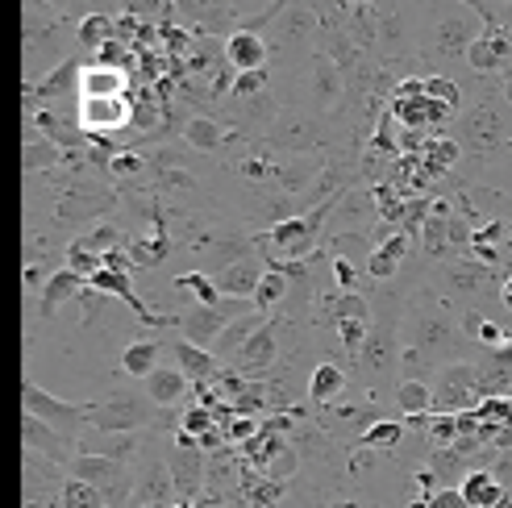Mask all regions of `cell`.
Segmentation results:
<instances>
[{"instance_id":"14","label":"cell","mask_w":512,"mask_h":508,"mask_svg":"<svg viewBox=\"0 0 512 508\" xmlns=\"http://www.w3.org/2000/svg\"><path fill=\"white\" fill-rule=\"evenodd\" d=\"M263 271H267V259H263V254H246V259H238V263H229V267L213 271L209 279H213V288H217V296H234V300H250V296H254V288H259V279H263Z\"/></svg>"},{"instance_id":"10","label":"cell","mask_w":512,"mask_h":508,"mask_svg":"<svg viewBox=\"0 0 512 508\" xmlns=\"http://www.w3.org/2000/svg\"><path fill=\"white\" fill-rule=\"evenodd\" d=\"M429 34H433V55L438 59H454V55L463 59L467 46L483 34V25L471 5H446V9H438V21H433Z\"/></svg>"},{"instance_id":"53","label":"cell","mask_w":512,"mask_h":508,"mask_svg":"<svg viewBox=\"0 0 512 508\" xmlns=\"http://www.w3.org/2000/svg\"><path fill=\"white\" fill-rule=\"evenodd\" d=\"M117 171H138V159H117Z\"/></svg>"},{"instance_id":"39","label":"cell","mask_w":512,"mask_h":508,"mask_svg":"<svg viewBox=\"0 0 512 508\" xmlns=\"http://www.w3.org/2000/svg\"><path fill=\"white\" fill-rule=\"evenodd\" d=\"M267 84H271V67L263 71H238L234 75V100H254V96H267Z\"/></svg>"},{"instance_id":"16","label":"cell","mask_w":512,"mask_h":508,"mask_svg":"<svg viewBox=\"0 0 512 508\" xmlns=\"http://www.w3.org/2000/svg\"><path fill=\"white\" fill-rule=\"evenodd\" d=\"M125 71L117 63H88L75 71V92L80 100H113V96H125Z\"/></svg>"},{"instance_id":"40","label":"cell","mask_w":512,"mask_h":508,"mask_svg":"<svg viewBox=\"0 0 512 508\" xmlns=\"http://www.w3.org/2000/svg\"><path fill=\"white\" fill-rule=\"evenodd\" d=\"M175 292H196L200 304H221V296H217V288H213L209 271H188V275H179V279H175Z\"/></svg>"},{"instance_id":"38","label":"cell","mask_w":512,"mask_h":508,"mask_svg":"<svg viewBox=\"0 0 512 508\" xmlns=\"http://www.w3.org/2000/svg\"><path fill=\"white\" fill-rule=\"evenodd\" d=\"M213 409H204V404H188V409H184V417H179V429H175V434H188V438H204V434H213Z\"/></svg>"},{"instance_id":"42","label":"cell","mask_w":512,"mask_h":508,"mask_svg":"<svg viewBox=\"0 0 512 508\" xmlns=\"http://www.w3.org/2000/svg\"><path fill=\"white\" fill-rule=\"evenodd\" d=\"M458 155H463V150H458L454 138H429V142H425V159H429V171H433V175L446 171Z\"/></svg>"},{"instance_id":"13","label":"cell","mask_w":512,"mask_h":508,"mask_svg":"<svg viewBox=\"0 0 512 508\" xmlns=\"http://www.w3.org/2000/svg\"><path fill=\"white\" fill-rule=\"evenodd\" d=\"M150 417H155V404H150L146 396H138V392H121L109 404L92 409V421L100 429H109V434H121V429H142V425H150Z\"/></svg>"},{"instance_id":"9","label":"cell","mask_w":512,"mask_h":508,"mask_svg":"<svg viewBox=\"0 0 512 508\" xmlns=\"http://www.w3.org/2000/svg\"><path fill=\"white\" fill-rule=\"evenodd\" d=\"M204 463H209V454L200 450L196 438L188 434H175L171 450H167V471H171V488H175V504H200L204 496Z\"/></svg>"},{"instance_id":"2","label":"cell","mask_w":512,"mask_h":508,"mask_svg":"<svg viewBox=\"0 0 512 508\" xmlns=\"http://www.w3.org/2000/svg\"><path fill=\"white\" fill-rule=\"evenodd\" d=\"M400 317H404V292L396 288H379L371 300V325H367V342L358 350V384L379 400L396 384V363H400Z\"/></svg>"},{"instance_id":"52","label":"cell","mask_w":512,"mask_h":508,"mask_svg":"<svg viewBox=\"0 0 512 508\" xmlns=\"http://www.w3.org/2000/svg\"><path fill=\"white\" fill-rule=\"evenodd\" d=\"M500 221L508 225V234H512V200H508V205H504V213H500ZM508 246H512V238H508Z\"/></svg>"},{"instance_id":"51","label":"cell","mask_w":512,"mask_h":508,"mask_svg":"<svg viewBox=\"0 0 512 508\" xmlns=\"http://www.w3.org/2000/svg\"><path fill=\"white\" fill-rule=\"evenodd\" d=\"M325 508H363V504H358V500H350V496H338V500H329Z\"/></svg>"},{"instance_id":"6","label":"cell","mask_w":512,"mask_h":508,"mask_svg":"<svg viewBox=\"0 0 512 508\" xmlns=\"http://www.w3.org/2000/svg\"><path fill=\"white\" fill-rule=\"evenodd\" d=\"M429 388H433V413H446V417H467L483 404L479 367L471 359L438 367L433 379H429Z\"/></svg>"},{"instance_id":"20","label":"cell","mask_w":512,"mask_h":508,"mask_svg":"<svg viewBox=\"0 0 512 508\" xmlns=\"http://www.w3.org/2000/svg\"><path fill=\"white\" fill-rule=\"evenodd\" d=\"M188 375L179 371L175 363H163L146 375V400L155 404V409H171V404H184L188 400Z\"/></svg>"},{"instance_id":"41","label":"cell","mask_w":512,"mask_h":508,"mask_svg":"<svg viewBox=\"0 0 512 508\" xmlns=\"http://www.w3.org/2000/svg\"><path fill=\"white\" fill-rule=\"evenodd\" d=\"M367 325H371V321H358V317L334 321V329H338V342H342V350L350 354V359H358V350H363V342H367Z\"/></svg>"},{"instance_id":"4","label":"cell","mask_w":512,"mask_h":508,"mask_svg":"<svg viewBox=\"0 0 512 508\" xmlns=\"http://www.w3.org/2000/svg\"><path fill=\"white\" fill-rule=\"evenodd\" d=\"M458 150H467L471 159H492L496 150H504L512 142V113L500 96H483L479 105H471L463 117L454 121Z\"/></svg>"},{"instance_id":"33","label":"cell","mask_w":512,"mask_h":508,"mask_svg":"<svg viewBox=\"0 0 512 508\" xmlns=\"http://www.w3.org/2000/svg\"><path fill=\"white\" fill-rule=\"evenodd\" d=\"M159 342H130V346H125V354H121V371L125 375H134V379H146L150 371H155L159 367Z\"/></svg>"},{"instance_id":"1","label":"cell","mask_w":512,"mask_h":508,"mask_svg":"<svg viewBox=\"0 0 512 508\" xmlns=\"http://www.w3.org/2000/svg\"><path fill=\"white\" fill-rule=\"evenodd\" d=\"M400 342L413 346L421 359L438 371L446 363H463L467 359V338L458 329V313L446 300H438L429 288L417 296H404V317H400Z\"/></svg>"},{"instance_id":"15","label":"cell","mask_w":512,"mask_h":508,"mask_svg":"<svg viewBox=\"0 0 512 508\" xmlns=\"http://www.w3.org/2000/svg\"><path fill=\"white\" fill-rule=\"evenodd\" d=\"M134 121V105L125 96L113 100H80V130L88 134H113Z\"/></svg>"},{"instance_id":"7","label":"cell","mask_w":512,"mask_h":508,"mask_svg":"<svg viewBox=\"0 0 512 508\" xmlns=\"http://www.w3.org/2000/svg\"><path fill=\"white\" fill-rule=\"evenodd\" d=\"M254 304L250 300H221V304H196V309H188L184 317H175V325H179V338L184 342H192V346H200V350H209L213 354V346H217V338H221V329L234 321V317H242V313H250Z\"/></svg>"},{"instance_id":"24","label":"cell","mask_w":512,"mask_h":508,"mask_svg":"<svg viewBox=\"0 0 512 508\" xmlns=\"http://www.w3.org/2000/svg\"><path fill=\"white\" fill-rule=\"evenodd\" d=\"M138 500L150 508H175V488H171V471L167 459H146L138 475Z\"/></svg>"},{"instance_id":"18","label":"cell","mask_w":512,"mask_h":508,"mask_svg":"<svg viewBox=\"0 0 512 508\" xmlns=\"http://www.w3.org/2000/svg\"><path fill=\"white\" fill-rule=\"evenodd\" d=\"M413 238H408L404 230H396V234H388L383 242H375V250L367 254V275L375 279V284H388V279H396V271L404 267V259L413 254Z\"/></svg>"},{"instance_id":"45","label":"cell","mask_w":512,"mask_h":508,"mask_svg":"<svg viewBox=\"0 0 512 508\" xmlns=\"http://www.w3.org/2000/svg\"><path fill=\"white\" fill-rule=\"evenodd\" d=\"M488 471H492V479H496L504 492H512V442H508L504 450H496V459H492Z\"/></svg>"},{"instance_id":"25","label":"cell","mask_w":512,"mask_h":508,"mask_svg":"<svg viewBox=\"0 0 512 508\" xmlns=\"http://www.w3.org/2000/svg\"><path fill=\"white\" fill-rule=\"evenodd\" d=\"M175 367L184 371L188 384H196V388H209L213 379L221 375V363L213 359V354L192 346V342H184V338H175Z\"/></svg>"},{"instance_id":"36","label":"cell","mask_w":512,"mask_h":508,"mask_svg":"<svg viewBox=\"0 0 512 508\" xmlns=\"http://www.w3.org/2000/svg\"><path fill=\"white\" fill-rule=\"evenodd\" d=\"M421 92H425L429 100H438V105H446L450 113H458V105H463V88H458L450 75H425Z\"/></svg>"},{"instance_id":"32","label":"cell","mask_w":512,"mask_h":508,"mask_svg":"<svg viewBox=\"0 0 512 508\" xmlns=\"http://www.w3.org/2000/svg\"><path fill=\"white\" fill-rule=\"evenodd\" d=\"M238 479H242V467L234 454H209V463H204V488L229 496L238 488Z\"/></svg>"},{"instance_id":"26","label":"cell","mask_w":512,"mask_h":508,"mask_svg":"<svg viewBox=\"0 0 512 508\" xmlns=\"http://www.w3.org/2000/svg\"><path fill=\"white\" fill-rule=\"evenodd\" d=\"M288 296H292V279H288L284 271H279V263H275V259H267V271H263L259 288H254V296H250L254 313L271 317L275 309H284V304H288Z\"/></svg>"},{"instance_id":"22","label":"cell","mask_w":512,"mask_h":508,"mask_svg":"<svg viewBox=\"0 0 512 508\" xmlns=\"http://www.w3.org/2000/svg\"><path fill=\"white\" fill-rule=\"evenodd\" d=\"M271 30H275L279 42H284V50L300 46V42L317 38V13H313V5H288V0H284V9H279Z\"/></svg>"},{"instance_id":"3","label":"cell","mask_w":512,"mask_h":508,"mask_svg":"<svg viewBox=\"0 0 512 508\" xmlns=\"http://www.w3.org/2000/svg\"><path fill=\"white\" fill-rule=\"evenodd\" d=\"M429 292L446 304H458V309H475V300L500 292V271L471 259V254H450V259L433 267Z\"/></svg>"},{"instance_id":"5","label":"cell","mask_w":512,"mask_h":508,"mask_svg":"<svg viewBox=\"0 0 512 508\" xmlns=\"http://www.w3.org/2000/svg\"><path fill=\"white\" fill-rule=\"evenodd\" d=\"M338 200H321L317 209L309 213H296V217H284V221H275L271 230H267V246L279 254V263H304V259H313L317 246H321V230H325V221L329 213H334Z\"/></svg>"},{"instance_id":"21","label":"cell","mask_w":512,"mask_h":508,"mask_svg":"<svg viewBox=\"0 0 512 508\" xmlns=\"http://www.w3.org/2000/svg\"><path fill=\"white\" fill-rule=\"evenodd\" d=\"M271 59V46L263 34H246V30H234L225 38V63L234 71H263Z\"/></svg>"},{"instance_id":"50","label":"cell","mask_w":512,"mask_h":508,"mask_svg":"<svg viewBox=\"0 0 512 508\" xmlns=\"http://www.w3.org/2000/svg\"><path fill=\"white\" fill-rule=\"evenodd\" d=\"M496 296H500V304H504V309L512 313V271L500 279V292H496Z\"/></svg>"},{"instance_id":"47","label":"cell","mask_w":512,"mask_h":508,"mask_svg":"<svg viewBox=\"0 0 512 508\" xmlns=\"http://www.w3.org/2000/svg\"><path fill=\"white\" fill-rule=\"evenodd\" d=\"M109 38H113V25H109L105 17H88V21H84V42H88V46L109 42Z\"/></svg>"},{"instance_id":"43","label":"cell","mask_w":512,"mask_h":508,"mask_svg":"<svg viewBox=\"0 0 512 508\" xmlns=\"http://www.w3.org/2000/svg\"><path fill=\"white\" fill-rule=\"evenodd\" d=\"M75 471L84 475V484H113V479L121 475V463H113V459H80Z\"/></svg>"},{"instance_id":"46","label":"cell","mask_w":512,"mask_h":508,"mask_svg":"<svg viewBox=\"0 0 512 508\" xmlns=\"http://www.w3.org/2000/svg\"><path fill=\"white\" fill-rule=\"evenodd\" d=\"M425 508H467V500L458 496V488H438L425 496Z\"/></svg>"},{"instance_id":"49","label":"cell","mask_w":512,"mask_h":508,"mask_svg":"<svg viewBox=\"0 0 512 508\" xmlns=\"http://www.w3.org/2000/svg\"><path fill=\"white\" fill-rule=\"evenodd\" d=\"M71 288H75V275H59L55 284H50V296H55V300H63Z\"/></svg>"},{"instance_id":"28","label":"cell","mask_w":512,"mask_h":508,"mask_svg":"<svg viewBox=\"0 0 512 508\" xmlns=\"http://www.w3.org/2000/svg\"><path fill=\"white\" fill-rule=\"evenodd\" d=\"M179 142L192 146V150H200V155H217V150L229 142V134L221 130V125H217L213 117L196 113V117H188V121H184V130H179Z\"/></svg>"},{"instance_id":"23","label":"cell","mask_w":512,"mask_h":508,"mask_svg":"<svg viewBox=\"0 0 512 508\" xmlns=\"http://www.w3.org/2000/svg\"><path fill=\"white\" fill-rule=\"evenodd\" d=\"M346 384H350V375L346 367H338L334 359H321L309 375V388H304V396H309L317 409H325V404H338L346 396Z\"/></svg>"},{"instance_id":"17","label":"cell","mask_w":512,"mask_h":508,"mask_svg":"<svg viewBox=\"0 0 512 508\" xmlns=\"http://www.w3.org/2000/svg\"><path fill=\"white\" fill-rule=\"evenodd\" d=\"M325 171V159L321 155H284L279 163H271V180L279 188H288L292 196H304Z\"/></svg>"},{"instance_id":"27","label":"cell","mask_w":512,"mask_h":508,"mask_svg":"<svg viewBox=\"0 0 512 508\" xmlns=\"http://www.w3.org/2000/svg\"><path fill=\"white\" fill-rule=\"evenodd\" d=\"M263 313H242V317H234V321H229L225 329H221V338H217V346H213V359L221 363V359H234V354L254 338V334H259V329H263Z\"/></svg>"},{"instance_id":"11","label":"cell","mask_w":512,"mask_h":508,"mask_svg":"<svg viewBox=\"0 0 512 508\" xmlns=\"http://www.w3.org/2000/svg\"><path fill=\"white\" fill-rule=\"evenodd\" d=\"M267 146L275 150H284V155H317L325 134H321V121L313 113H304V109H279V117L271 121V130L263 134Z\"/></svg>"},{"instance_id":"44","label":"cell","mask_w":512,"mask_h":508,"mask_svg":"<svg viewBox=\"0 0 512 508\" xmlns=\"http://www.w3.org/2000/svg\"><path fill=\"white\" fill-rule=\"evenodd\" d=\"M329 267H334L338 292H358V271H354V263L346 259V254H334V259H329Z\"/></svg>"},{"instance_id":"29","label":"cell","mask_w":512,"mask_h":508,"mask_svg":"<svg viewBox=\"0 0 512 508\" xmlns=\"http://www.w3.org/2000/svg\"><path fill=\"white\" fill-rule=\"evenodd\" d=\"M458 496L467 500V508H500L504 488L492 479V471H488V467H475V471H467L463 484H458Z\"/></svg>"},{"instance_id":"35","label":"cell","mask_w":512,"mask_h":508,"mask_svg":"<svg viewBox=\"0 0 512 508\" xmlns=\"http://www.w3.org/2000/svg\"><path fill=\"white\" fill-rule=\"evenodd\" d=\"M267 479H275V484H288V479L300 471V454H296V446L284 438V442H279L271 454H267Z\"/></svg>"},{"instance_id":"48","label":"cell","mask_w":512,"mask_h":508,"mask_svg":"<svg viewBox=\"0 0 512 508\" xmlns=\"http://www.w3.org/2000/svg\"><path fill=\"white\" fill-rule=\"evenodd\" d=\"M67 496H71V500H67L71 508H96V492H92L88 484H71Z\"/></svg>"},{"instance_id":"8","label":"cell","mask_w":512,"mask_h":508,"mask_svg":"<svg viewBox=\"0 0 512 508\" xmlns=\"http://www.w3.org/2000/svg\"><path fill=\"white\" fill-rule=\"evenodd\" d=\"M300 96H304V113L325 117L334 113L342 100H346V84H342V71L334 59H325L321 50H313L309 67H304V80H300Z\"/></svg>"},{"instance_id":"19","label":"cell","mask_w":512,"mask_h":508,"mask_svg":"<svg viewBox=\"0 0 512 508\" xmlns=\"http://www.w3.org/2000/svg\"><path fill=\"white\" fill-rule=\"evenodd\" d=\"M450 200H429V213H425V221H421V238H417V246H421V254L429 263H442V259H450V242H446V221H450Z\"/></svg>"},{"instance_id":"31","label":"cell","mask_w":512,"mask_h":508,"mask_svg":"<svg viewBox=\"0 0 512 508\" xmlns=\"http://www.w3.org/2000/svg\"><path fill=\"white\" fill-rule=\"evenodd\" d=\"M396 409L404 417H425L433 413V388L425 384V379H396Z\"/></svg>"},{"instance_id":"12","label":"cell","mask_w":512,"mask_h":508,"mask_svg":"<svg viewBox=\"0 0 512 508\" xmlns=\"http://www.w3.org/2000/svg\"><path fill=\"white\" fill-rule=\"evenodd\" d=\"M234 359H238V371H234V375H242V379H263V375H271L275 363H279V317H267L263 329L234 354Z\"/></svg>"},{"instance_id":"54","label":"cell","mask_w":512,"mask_h":508,"mask_svg":"<svg viewBox=\"0 0 512 508\" xmlns=\"http://www.w3.org/2000/svg\"><path fill=\"white\" fill-rule=\"evenodd\" d=\"M504 75H512V71H504Z\"/></svg>"},{"instance_id":"30","label":"cell","mask_w":512,"mask_h":508,"mask_svg":"<svg viewBox=\"0 0 512 508\" xmlns=\"http://www.w3.org/2000/svg\"><path fill=\"white\" fill-rule=\"evenodd\" d=\"M471 459L463 450H454V446H438L433 450V459H429V475H433V484L438 488H458L467 479V471H475V467H467Z\"/></svg>"},{"instance_id":"37","label":"cell","mask_w":512,"mask_h":508,"mask_svg":"<svg viewBox=\"0 0 512 508\" xmlns=\"http://www.w3.org/2000/svg\"><path fill=\"white\" fill-rule=\"evenodd\" d=\"M463 59H467V67H471L475 75H500V59H496L492 42L483 38V34H479V38L467 46V55H463Z\"/></svg>"},{"instance_id":"34","label":"cell","mask_w":512,"mask_h":508,"mask_svg":"<svg viewBox=\"0 0 512 508\" xmlns=\"http://www.w3.org/2000/svg\"><path fill=\"white\" fill-rule=\"evenodd\" d=\"M404 434H408L404 421H388V417H379V421H375L371 429H363V434H358L354 442L363 446V450H392Z\"/></svg>"}]
</instances>
